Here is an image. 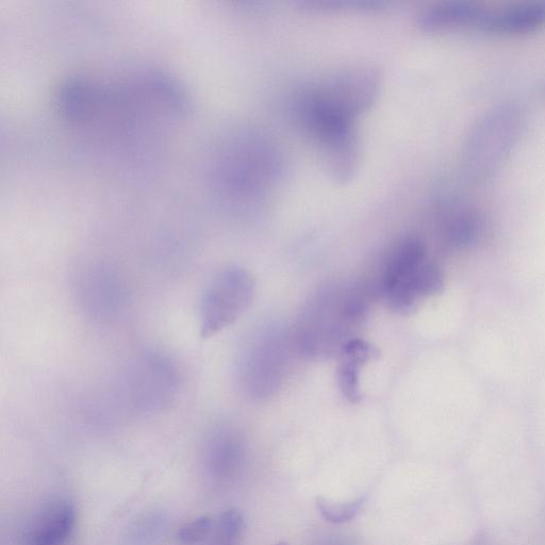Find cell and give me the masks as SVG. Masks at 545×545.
I'll return each mask as SVG.
<instances>
[{
    "label": "cell",
    "mask_w": 545,
    "mask_h": 545,
    "mask_svg": "<svg viewBox=\"0 0 545 545\" xmlns=\"http://www.w3.org/2000/svg\"><path fill=\"white\" fill-rule=\"evenodd\" d=\"M526 113L516 103L488 110L473 125L466 139L462 163L468 177L485 181L497 173L523 137Z\"/></svg>",
    "instance_id": "cell-1"
},
{
    "label": "cell",
    "mask_w": 545,
    "mask_h": 545,
    "mask_svg": "<svg viewBox=\"0 0 545 545\" xmlns=\"http://www.w3.org/2000/svg\"><path fill=\"white\" fill-rule=\"evenodd\" d=\"M442 287V272L427 260L423 244L416 239H407L395 247L379 279V291L389 309L401 316L416 311Z\"/></svg>",
    "instance_id": "cell-2"
},
{
    "label": "cell",
    "mask_w": 545,
    "mask_h": 545,
    "mask_svg": "<svg viewBox=\"0 0 545 545\" xmlns=\"http://www.w3.org/2000/svg\"><path fill=\"white\" fill-rule=\"evenodd\" d=\"M254 295V278L246 270L233 267L219 273L202 297L201 337L209 339L233 325L249 309Z\"/></svg>",
    "instance_id": "cell-3"
},
{
    "label": "cell",
    "mask_w": 545,
    "mask_h": 545,
    "mask_svg": "<svg viewBox=\"0 0 545 545\" xmlns=\"http://www.w3.org/2000/svg\"><path fill=\"white\" fill-rule=\"evenodd\" d=\"M173 362L157 352H146L131 361L124 378L125 399L131 409L152 412L168 407L178 390Z\"/></svg>",
    "instance_id": "cell-4"
},
{
    "label": "cell",
    "mask_w": 545,
    "mask_h": 545,
    "mask_svg": "<svg viewBox=\"0 0 545 545\" xmlns=\"http://www.w3.org/2000/svg\"><path fill=\"white\" fill-rule=\"evenodd\" d=\"M76 524V510L68 501L45 505L26 530V545H64Z\"/></svg>",
    "instance_id": "cell-5"
},
{
    "label": "cell",
    "mask_w": 545,
    "mask_h": 545,
    "mask_svg": "<svg viewBox=\"0 0 545 545\" xmlns=\"http://www.w3.org/2000/svg\"><path fill=\"white\" fill-rule=\"evenodd\" d=\"M545 26V0L498 10L487 9L480 31L491 35H525Z\"/></svg>",
    "instance_id": "cell-6"
},
{
    "label": "cell",
    "mask_w": 545,
    "mask_h": 545,
    "mask_svg": "<svg viewBox=\"0 0 545 545\" xmlns=\"http://www.w3.org/2000/svg\"><path fill=\"white\" fill-rule=\"evenodd\" d=\"M381 356L376 346L366 340L353 338L345 341L340 349L338 385L346 400L358 403L362 399L361 369Z\"/></svg>",
    "instance_id": "cell-7"
},
{
    "label": "cell",
    "mask_w": 545,
    "mask_h": 545,
    "mask_svg": "<svg viewBox=\"0 0 545 545\" xmlns=\"http://www.w3.org/2000/svg\"><path fill=\"white\" fill-rule=\"evenodd\" d=\"M487 8L471 2H451L429 10L423 25L434 31L473 29L480 31Z\"/></svg>",
    "instance_id": "cell-8"
},
{
    "label": "cell",
    "mask_w": 545,
    "mask_h": 545,
    "mask_svg": "<svg viewBox=\"0 0 545 545\" xmlns=\"http://www.w3.org/2000/svg\"><path fill=\"white\" fill-rule=\"evenodd\" d=\"M366 501V497H361L350 503H333L319 498L317 500V507L326 521L342 524L355 519L362 507L365 506Z\"/></svg>",
    "instance_id": "cell-9"
},
{
    "label": "cell",
    "mask_w": 545,
    "mask_h": 545,
    "mask_svg": "<svg viewBox=\"0 0 545 545\" xmlns=\"http://www.w3.org/2000/svg\"><path fill=\"white\" fill-rule=\"evenodd\" d=\"M214 522L209 517L197 518L180 528L178 539L186 545L204 542L213 533Z\"/></svg>",
    "instance_id": "cell-10"
},
{
    "label": "cell",
    "mask_w": 545,
    "mask_h": 545,
    "mask_svg": "<svg viewBox=\"0 0 545 545\" xmlns=\"http://www.w3.org/2000/svg\"><path fill=\"white\" fill-rule=\"evenodd\" d=\"M277 545H288L286 542H280Z\"/></svg>",
    "instance_id": "cell-11"
},
{
    "label": "cell",
    "mask_w": 545,
    "mask_h": 545,
    "mask_svg": "<svg viewBox=\"0 0 545 545\" xmlns=\"http://www.w3.org/2000/svg\"><path fill=\"white\" fill-rule=\"evenodd\" d=\"M211 545H216V544H211Z\"/></svg>",
    "instance_id": "cell-12"
}]
</instances>
